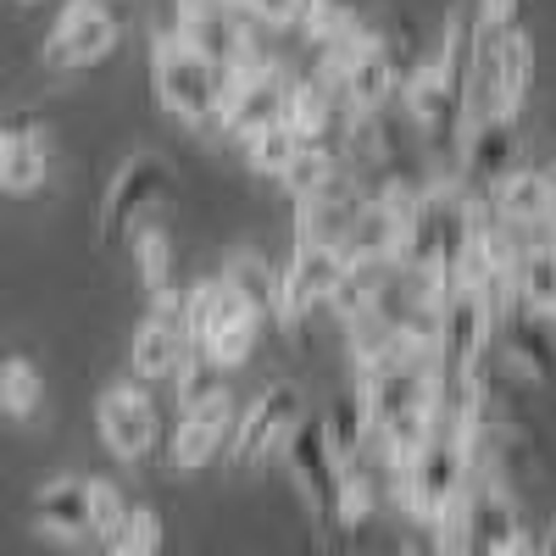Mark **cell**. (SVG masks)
Segmentation results:
<instances>
[{"label":"cell","instance_id":"26","mask_svg":"<svg viewBox=\"0 0 556 556\" xmlns=\"http://www.w3.org/2000/svg\"><path fill=\"white\" fill-rule=\"evenodd\" d=\"M240 146H245V162H251L256 178H278V173L290 167V156L301 151V139H295L285 123H267V128H256L251 139H240Z\"/></svg>","mask_w":556,"mask_h":556},{"label":"cell","instance_id":"23","mask_svg":"<svg viewBox=\"0 0 556 556\" xmlns=\"http://www.w3.org/2000/svg\"><path fill=\"white\" fill-rule=\"evenodd\" d=\"M323 434H329V451L340 468H351V462L362 456L367 434H374V424H367V406H362V390L356 395H334V406L323 412Z\"/></svg>","mask_w":556,"mask_h":556},{"label":"cell","instance_id":"22","mask_svg":"<svg viewBox=\"0 0 556 556\" xmlns=\"http://www.w3.org/2000/svg\"><path fill=\"white\" fill-rule=\"evenodd\" d=\"M278 123H285L301 146H323L329 139V123H334V101L329 89H323L317 78H301L285 89V112H278Z\"/></svg>","mask_w":556,"mask_h":556},{"label":"cell","instance_id":"4","mask_svg":"<svg viewBox=\"0 0 556 556\" xmlns=\"http://www.w3.org/2000/svg\"><path fill=\"white\" fill-rule=\"evenodd\" d=\"M223 78H228V73L212 67L184 34H162V39H156L151 84H156V101H162L178 123L212 128V123H217V106H223Z\"/></svg>","mask_w":556,"mask_h":556},{"label":"cell","instance_id":"5","mask_svg":"<svg viewBox=\"0 0 556 556\" xmlns=\"http://www.w3.org/2000/svg\"><path fill=\"white\" fill-rule=\"evenodd\" d=\"M351 256L334 245V240H295V256L290 267L278 273V285H273V323H285V329H295V323L323 306V301H334L340 290V278H345Z\"/></svg>","mask_w":556,"mask_h":556},{"label":"cell","instance_id":"36","mask_svg":"<svg viewBox=\"0 0 556 556\" xmlns=\"http://www.w3.org/2000/svg\"><path fill=\"white\" fill-rule=\"evenodd\" d=\"M540 178H545V228L556 235V162H551V167H540Z\"/></svg>","mask_w":556,"mask_h":556},{"label":"cell","instance_id":"20","mask_svg":"<svg viewBox=\"0 0 556 556\" xmlns=\"http://www.w3.org/2000/svg\"><path fill=\"white\" fill-rule=\"evenodd\" d=\"M529 78H534V51H529V34L523 28H506L495 45V117H513L529 101Z\"/></svg>","mask_w":556,"mask_h":556},{"label":"cell","instance_id":"19","mask_svg":"<svg viewBox=\"0 0 556 556\" xmlns=\"http://www.w3.org/2000/svg\"><path fill=\"white\" fill-rule=\"evenodd\" d=\"M295 23L306 34V51H317V67L323 62H340L351 45L362 39V23L351 17V7H340V0H306Z\"/></svg>","mask_w":556,"mask_h":556},{"label":"cell","instance_id":"2","mask_svg":"<svg viewBox=\"0 0 556 556\" xmlns=\"http://www.w3.org/2000/svg\"><path fill=\"white\" fill-rule=\"evenodd\" d=\"M178 317H184V334H190V351L212 356L223 374L240 367L256 351V334H262V312L228 285V278H201V285L178 301Z\"/></svg>","mask_w":556,"mask_h":556},{"label":"cell","instance_id":"35","mask_svg":"<svg viewBox=\"0 0 556 556\" xmlns=\"http://www.w3.org/2000/svg\"><path fill=\"white\" fill-rule=\"evenodd\" d=\"M540 545H545V534H540V529H529V523H518V529H513V540H506L495 556H540Z\"/></svg>","mask_w":556,"mask_h":556},{"label":"cell","instance_id":"21","mask_svg":"<svg viewBox=\"0 0 556 556\" xmlns=\"http://www.w3.org/2000/svg\"><path fill=\"white\" fill-rule=\"evenodd\" d=\"M495 217L506 228H545V178H540V167H506L501 173Z\"/></svg>","mask_w":556,"mask_h":556},{"label":"cell","instance_id":"38","mask_svg":"<svg viewBox=\"0 0 556 556\" xmlns=\"http://www.w3.org/2000/svg\"><path fill=\"white\" fill-rule=\"evenodd\" d=\"M540 556H556V529L545 534V545H540Z\"/></svg>","mask_w":556,"mask_h":556},{"label":"cell","instance_id":"29","mask_svg":"<svg viewBox=\"0 0 556 556\" xmlns=\"http://www.w3.org/2000/svg\"><path fill=\"white\" fill-rule=\"evenodd\" d=\"M173 390H178V406H201V401H212V395H223L228 384H223V367L212 362V356H201V351H190L178 362V374L167 379Z\"/></svg>","mask_w":556,"mask_h":556},{"label":"cell","instance_id":"17","mask_svg":"<svg viewBox=\"0 0 556 556\" xmlns=\"http://www.w3.org/2000/svg\"><path fill=\"white\" fill-rule=\"evenodd\" d=\"M34 529L39 534H51V540H89V479H51V484H39L34 490Z\"/></svg>","mask_w":556,"mask_h":556},{"label":"cell","instance_id":"8","mask_svg":"<svg viewBox=\"0 0 556 556\" xmlns=\"http://www.w3.org/2000/svg\"><path fill=\"white\" fill-rule=\"evenodd\" d=\"M295 424H301V384H290V379L267 384L235 417V429H228V462H235V468H256V462H267L273 451H285Z\"/></svg>","mask_w":556,"mask_h":556},{"label":"cell","instance_id":"27","mask_svg":"<svg viewBox=\"0 0 556 556\" xmlns=\"http://www.w3.org/2000/svg\"><path fill=\"white\" fill-rule=\"evenodd\" d=\"M329 178H340V156H334L329 146H301V151L290 156V167L278 173V184H285L290 195H312V190H323Z\"/></svg>","mask_w":556,"mask_h":556},{"label":"cell","instance_id":"11","mask_svg":"<svg viewBox=\"0 0 556 556\" xmlns=\"http://www.w3.org/2000/svg\"><path fill=\"white\" fill-rule=\"evenodd\" d=\"M285 73H278L273 62L267 67H251V73H228L223 78V106H217V128L228 139H251L256 128L278 123V112H285Z\"/></svg>","mask_w":556,"mask_h":556},{"label":"cell","instance_id":"18","mask_svg":"<svg viewBox=\"0 0 556 556\" xmlns=\"http://www.w3.org/2000/svg\"><path fill=\"white\" fill-rule=\"evenodd\" d=\"M184 39L195 45V51L212 62V67H235L240 56H245V45H251V34H245V23H240V12L235 7H206V12H195V17H184V28H178Z\"/></svg>","mask_w":556,"mask_h":556},{"label":"cell","instance_id":"7","mask_svg":"<svg viewBox=\"0 0 556 556\" xmlns=\"http://www.w3.org/2000/svg\"><path fill=\"white\" fill-rule=\"evenodd\" d=\"M167 190H173L167 156L134 151V156L112 173V184H106V201H101V245H123L134 228H139V217L167 201Z\"/></svg>","mask_w":556,"mask_h":556},{"label":"cell","instance_id":"25","mask_svg":"<svg viewBox=\"0 0 556 556\" xmlns=\"http://www.w3.org/2000/svg\"><path fill=\"white\" fill-rule=\"evenodd\" d=\"M128 251H134L139 285H146L151 295H173V240L162 235V228H139V235L128 240Z\"/></svg>","mask_w":556,"mask_h":556},{"label":"cell","instance_id":"30","mask_svg":"<svg viewBox=\"0 0 556 556\" xmlns=\"http://www.w3.org/2000/svg\"><path fill=\"white\" fill-rule=\"evenodd\" d=\"M374 518V479H367L356 462L340 473V501H334V529H362Z\"/></svg>","mask_w":556,"mask_h":556},{"label":"cell","instance_id":"6","mask_svg":"<svg viewBox=\"0 0 556 556\" xmlns=\"http://www.w3.org/2000/svg\"><path fill=\"white\" fill-rule=\"evenodd\" d=\"M123 39V12L117 0H67V12L56 17L51 39H45V67L73 73V67H96L117 51Z\"/></svg>","mask_w":556,"mask_h":556},{"label":"cell","instance_id":"12","mask_svg":"<svg viewBox=\"0 0 556 556\" xmlns=\"http://www.w3.org/2000/svg\"><path fill=\"white\" fill-rule=\"evenodd\" d=\"M184 356H190V334H184V317H178V295H156V312L134 329L128 367L139 384H162L178 374Z\"/></svg>","mask_w":556,"mask_h":556},{"label":"cell","instance_id":"31","mask_svg":"<svg viewBox=\"0 0 556 556\" xmlns=\"http://www.w3.org/2000/svg\"><path fill=\"white\" fill-rule=\"evenodd\" d=\"M123 518H128L123 490H117L112 479H89V540L106 545V540L123 529Z\"/></svg>","mask_w":556,"mask_h":556},{"label":"cell","instance_id":"1","mask_svg":"<svg viewBox=\"0 0 556 556\" xmlns=\"http://www.w3.org/2000/svg\"><path fill=\"white\" fill-rule=\"evenodd\" d=\"M468 240H473V190L462 178H440V184H424V190H417V206L401 223V256L395 262L406 273L445 278V285L456 290Z\"/></svg>","mask_w":556,"mask_h":556},{"label":"cell","instance_id":"10","mask_svg":"<svg viewBox=\"0 0 556 556\" xmlns=\"http://www.w3.org/2000/svg\"><path fill=\"white\" fill-rule=\"evenodd\" d=\"M96 429H101V440L117 462H146L162 440V417H156V401L128 379V384H112L96 401Z\"/></svg>","mask_w":556,"mask_h":556},{"label":"cell","instance_id":"33","mask_svg":"<svg viewBox=\"0 0 556 556\" xmlns=\"http://www.w3.org/2000/svg\"><path fill=\"white\" fill-rule=\"evenodd\" d=\"M468 28L501 39L506 28H518V0H473V7H468Z\"/></svg>","mask_w":556,"mask_h":556},{"label":"cell","instance_id":"24","mask_svg":"<svg viewBox=\"0 0 556 556\" xmlns=\"http://www.w3.org/2000/svg\"><path fill=\"white\" fill-rule=\"evenodd\" d=\"M39 401H45L39 367L28 356H7V362H0V412L17 417V424H28V417L39 412Z\"/></svg>","mask_w":556,"mask_h":556},{"label":"cell","instance_id":"37","mask_svg":"<svg viewBox=\"0 0 556 556\" xmlns=\"http://www.w3.org/2000/svg\"><path fill=\"white\" fill-rule=\"evenodd\" d=\"M206 7H217V0H178V17H195V12H206Z\"/></svg>","mask_w":556,"mask_h":556},{"label":"cell","instance_id":"14","mask_svg":"<svg viewBox=\"0 0 556 556\" xmlns=\"http://www.w3.org/2000/svg\"><path fill=\"white\" fill-rule=\"evenodd\" d=\"M456 151H462V184L468 190H490V184H501V173L513 167L518 156V123L513 117H473L462 123L456 134Z\"/></svg>","mask_w":556,"mask_h":556},{"label":"cell","instance_id":"13","mask_svg":"<svg viewBox=\"0 0 556 556\" xmlns=\"http://www.w3.org/2000/svg\"><path fill=\"white\" fill-rule=\"evenodd\" d=\"M228 429H235V401H228V390L212 395V401H201V406H184L178 412V429L167 440V462H173L178 473L206 468V462L228 445Z\"/></svg>","mask_w":556,"mask_h":556},{"label":"cell","instance_id":"32","mask_svg":"<svg viewBox=\"0 0 556 556\" xmlns=\"http://www.w3.org/2000/svg\"><path fill=\"white\" fill-rule=\"evenodd\" d=\"M223 278H228V285H235L256 312H267V306H273V285H278V273H267L256 256H235V267H228Z\"/></svg>","mask_w":556,"mask_h":556},{"label":"cell","instance_id":"15","mask_svg":"<svg viewBox=\"0 0 556 556\" xmlns=\"http://www.w3.org/2000/svg\"><path fill=\"white\" fill-rule=\"evenodd\" d=\"M45 173H51V146H45V128L34 112H17L0 128V190L7 195H34L45 190Z\"/></svg>","mask_w":556,"mask_h":556},{"label":"cell","instance_id":"34","mask_svg":"<svg viewBox=\"0 0 556 556\" xmlns=\"http://www.w3.org/2000/svg\"><path fill=\"white\" fill-rule=\"evenodd\" d=\"M301 7H306V0H245V12H251L256 23H273V28L295 23V17H301Z\"/></svg>","mask_w":556,"mask_h":556},{"label":"cell","instance_id":"16","mask_svg":"<svg viewBox=\"0 0 556 556\" xmlns=\"http://www.w3.org/2000/svg\"><path fill=\"white\" fill-rule=\"evenodd\" d=\"M501 334H506V356H513V367L523 379H534V384L556 379V329H551V317L513 301V312L501 317Z\"/></svg>","mask_w":556,"mask_h":556},{"label":"cell","instance_id":"28","mask_svg":"<svg viewBox=\"0 0 556 556\" xmlns=\"http://www.w3.org/2000/svg\"><path fill=\"white\" fill-rule=\"evenodd\" d=\"M162 551V518L156 506H128L123 529L106 540V556H156Z\"/></svg>","mask_w":556,"mask_h":556},{"label":"cell","instance_id":"9","mask_svg":"<svg viewBox=\"0 0 556 556\" xmlns=\"http://www.w3.org/2000/svg\"><path fill=\"white\" fill-rule=\"evenodd\" d=\"M285 456H290V479L306 501V513L317 518V529H329L334 534V501H340V462L329 451V434H323V417H306L301 412V424L290 429L285 440Z\"/></svg>","mask_w":556,"mask_h":556},{"label":"cell","instance_id":"3","mask_svg":"<svg viewBox=\"0 0 556 556\" xmlns=\"http://www.w3.org/2000/svg\"><path fill=\"white\" fill-rule=\"evenodd\" d=\"M473 484V462H468V445H462L456 434H434L417 445L401 468H395V501L401 513L424 529L434 518H445L451 506H462V495H468Z\"/></svg>","mask_w":556,"mask_h":556}]
</instances>
